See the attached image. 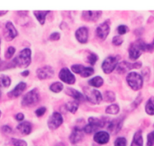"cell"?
<instances>
[{
    "label": "cell",
    "mask_w": 154,
    "mask_h": 146,
    "mask_svg": "<svg viewBox=\"0 0 154 146\" xmlns=\"http://www.w3.org/2000/svg\"><path fill=\"white\" fill-rule=\"evenodd\" d=\"M11 84L10 77L5 75H0V87H8Z\"/></svg>",
    "instance_id": "cell-32"
},
{
    "label": "cell",
    "mask_w": 154,
    "mask_h": 146,
    "mask_svg": "<svg viewBox=\"0 0 154 146\" xmlns=\"http://www.w3.org/2000/svg\"><path fill=\"white\" fill-rule=\"evenodd\" d=\"M145 111L149 115H154V96H151L147 100L145 105Z\"/></svg>",
    "instance_id": "cell-27"
},
{
    "label": "cell",
    "mask_w": 154,
    "mask_h": 146,
    "mask_svg": "<svg viewBox=\"0 0 154 146\" xmlns=\"http://www.w3.org/2000/svg\"><path fill=\"white\" fill-rule=\"evenodd\" d=\"M126 81L129 87L135 91L141 90L144 84V80L142 76L138 72H129L126 76Z\"/></svg>",
    "instance_id": "cell-4"
},
{
    "label": "cell",
    "mask_w": 154,
    "mask_h": 146,
    "mask_svg": "<svg viewBox=\"0 0 154 146\" xmlns=\"http://www.w3.org/2000/svg\"><path fill=\"white\" fill-rule=\"evenodd\" d=\"M123 123V118L119 117V118L114 119L111 121L108 122V130L113 134H117L121 129Z\"/></svg>",
    "instance_id": "cell-14"
},
{
    "label": "cell",
    "mask_w": 154,
    "mask_h": 146,
    "mask_svg": "<svg viewBox=\"0 0 154 146\" xmlns=\"http://www.w3.org/2000/svg\"><path fill=\"white\" fill-rule=\"evenodd\" d=\"M40 101V93L37 88H34L26 93L21 100L23 107H33Z\"/></svg>",
    "instance_id": "cell-3"
},
{
    "label": "cell",
    "mask_w": 154,
    "mask_h": 146,
    "mask_svg": "<svg viewBox=\"0 0 154 146\" xmlns=\"http://www.w3.org/2000/svg\"><path fill=\"white\" fill-rule=\"evenodd\" d=\"M110 134L106 131H99L94 134L93 140L99 144H105L110 141Z\"/></svg>",
    "instance_id": "cell-18"
},
{
    "label": "cell",
    "mask_w": 154,
    "mask_h": 146,
    "mask_svg": "<svg viewBox=\"0 0 154 146\" xmlns=\"http://www.w3.org/2000/svg\"><path fill=\"white\" fill-rule=\"evenodd\" d=\"M65 93L68 95V96H71V97L73 98L75 101H78V102H83L86 99L85 96L82 93H81L78 90H75V89L71 88V87H68L65 90Z\"/></svg>",
    "instance_id": "cell-19"
},
{
    "label": "cell",
    "mask_w": 154,
    "mask_h": 146,
    "mask_svg": "<svg viewBox=\"0 0 154 146\" xmlns=\"http://www.w3.org/2000/svg\"><path fill=\"white\" fill-rule=\"evenodd\" d=\"M8 12V11H0V17H2L5 15Z\"/></svg>",
    "instance_id": "cell-48"
},
{
    "label": "cell",
    "mask_w": 154,
    "mask_h": 146,
    "mask_svg": "<svg viewBox=\"0 0 154 146\" xmlns=\"http://www.w3.org/2000/svg\"><path fill=\"white\" fill-rule=\"evenodd\" d=\"M88 122L90 124L93 125L94 126L99 128H102L105 126L106 123H108V120L105 117H102V118H98V117H89Z\"/></svg>",
    "instance_id": "cell-21"
},
{
    "label": "cell",
    "mask_w": 154,
    "mask_h": 146,
    "mask_svg": "<svg viewBox=\"0 0 154 146\" xmlns=\"http://www.w3.org/2000/svg\"><path fill=\"white\" fill-rule=\"evenodd\" d=\"M17 129L23 135H29L32 129V126L30 122L28 121H23L20 123L17 126Z\"/></svg>",
    "instance_id": "cell-20"
},
{
    "label": "cell",
    "mask_w": 154,
    "mask_h": 146,
    "mask_svg": "<svg viewBox=\"0 0 154 146\" xmlns=\"http://www.w3.org/2000/svg\"><path fill=\"white\" fill-rule=\"evenodd\" d=\"M60 37H61V35L58 32H54V33H51L49 36V40L54 42V41H58L60 40Z\"/></svg>",
    "instance_id": "cell-41"
},
{
    "label": "cell",
    "mask_w": 154,
    "mask_h": 146,
    "mask_svg": "<svg viewBox=\"0 0 154 146\" xmlns=\"http://www.w3.org/2000/svg\"><path fill=\"white\" fill-rule=\"evenodd\" d=\"M123 43V38L121 36H115L113 37L112 44L115 46H120Z\"/></svg>",
    "instance_id": "cell-39"
},
{
    "label": "cell",
    "mask_w": 154,
    "mask_h": 146,
    "mask_svg": "<svg viewBox=\"0 0 154 146\" xmlns=\"http://www.w3.org/2000/svg\"><path fill=\"white\" fill-rule=\"evenodd\" d=\"M72 71L75 73L78 74L83 78H88L94 74L95 71L93 68L87 67L81 64H75L72 66Z\"/></svg>",
    "instance_id": "cell-8"
},
{
    "label": "cell",
    "mask_w": 154,
    "mask_h": 146,
    "mask_svg": "<svg viewBox=\"0 0 154 146\" xmlns=\"http://www.w3.org/2000/svg\"><path fill=\"white\" fill-rule=\"evenodd\" d=\"M59 78L63 82L67 84H74L76 81L75 76L68 68H63L59 72Z\"/></svg>",
    "instance_id": "cell-9"
},
{
    "label": "cell",
    "mask_w": 154,
    "mask_h": 146,
    "mask_svg": "<svg viewBox=\"0 0 154 146\" xmlns=\"http://www.w3.org/2000/svg\"><path fill=\"white\" fill-rule=\"evenodd\" d=\"M66 110L72 114H75L77 111H78V108H79V102L78 101H70V102H67L65 105Z\"/></svg>",
    "instance_id": "cell-26"
},
{
    "label": "cell",
    "mask_w": 154,
    "mask_h": 146,
    "mask_svg": "<svg viewBox=\"0 0 154 146\" xmlns=\"http://www.w3.org/2000/svg\"><path fill=\"white\" fill-rule=\"evenodd\" d=\"M17 14H22L20 15V16L25 17L26 16L27 14H28V11H17Z\"/></svg>",
    "instance_id": "cell-47"
},
{
    "label": "cell",
    "mask_w": 154,
    "mask_h": 146,
    "mask_svg": "<svg viewBox=\"0 0 154 146\" xmlns=\"http://www.w3.org/2000/svg\"><path fill=\"white\" fill-rule=\"evenodd\" d=\"M46 111H47V108H45V107L42 106V107H40V108H38V109L35 111V114H36V116H37V117H40L45 114Z\"/></svg>",
    "instance_id": "cell-42"
},
{
    "label": "cell",
    "mask_w": 154,
    "mask_h": 146,
    "mask_svg": "<svg viewBox=\"0 0 154 146\" xmlns=\"http://www.w3.org/2000/svg\"><path fill=\"white\" fill-rule=\"evenodd\" d=\"M147 146H154V131H152L147 135Z\"/></svg>",
    "instance_id": "cell-40"
},
{
    "label": "cell",
    "mask_w": 154,
    "mask_h": 146,
    "mask_svg": "<svg viewBox=\"0 0 154 146\" xmlns=\"http://www.w3.org/2000/svg\"><path fill=\"white\" fill-rule=\"evenodd\" d=\"M49 13L50 11H33L35 17L41 25H44L45 23L46 17Z\"/></svg>",
    "instance_id": "cell-24"
},
{
    "label": "cell",
    "mask_w": 154,
    "mask_h": 146,
    "mask_svg": "<svg viewBox=\"0 0 154 146\" xmlns=\"http://www.w3.org/2000/svg\"><path fill=\"white\" fill-rule=\"evenodd\" d=\"M75 38L81 44H86L89 39V29L86 26H81L75 32Z\"/></svg>",
    "instance_id": "cell-15"
},
{
    "label": "cell",
    "mask_w": 154,
    "mask_h": 146,
    "mask_svg": "<svg viewBox=\"0 0 154 146\" xmlns=\"http://www.w3.org/2000/svg\"><path fill=\"white\" fill-rule=\"evenodd\" d=\"M1 115H2V111L1 110H0V117H1Z\"/></svg>",
    "instance_id": "cell-51"
},
{
    "label": "cell",
    "mask_w": 154,
    "mask_h": 146,
    "mask_svg": "<svg viewBox=\"0 0 154 146\" xmlns=\"http://www.w3.org/2000/svg\"><path fill=\"white\" fill-rule=\"evenodd\" d=\"M2 92L1 87H0V97H1V96H2Z\"/></svg>",
    "instance_id": "cell-50"
},
{
    "label": "cell",
    "mask_w": 154,
    "mask_h": 146,
    "mask_svg": "<svg viewBox=\"0 0 154 146\" xmlns=\"http://www.w3.org/2000/svg\"><path fill=\"white\" fill-rule=\"evenodd\" d=\"M11 143L14 146H27V142L25 140L20 139V138H11Z\"/></svg>",
    "instance_id": "cell-37"
},
{
    "label": "cell",
    "mask_w": 154,
    "mask_h": 146,
    "mask_svg": "<svg viewBox=\"0 0 154 146\" xmlns=\"http://www.w3.org/2000/svg\"><path fill=\"white\" fill-rule=\"evenodd\" d=\"M15 51H16V49H15L14 47H9V48L6 50L5 53V59H7V60L11 59V57H13L14 54H15Z\"/></svg>",
    "instance_id": "cell-36"
},
{
    "label": "cell",
    "mask_w": 154,
    "mask_h": 146,
    "mask_svg": "<svg viewBox=\"0 0 154 146\" xmlns=\"http://www.w3.org/2000/svg\"><path fill=\"white\" fill-rule=\"evenodd\" d=\"M27 85L25 82L23 81H21L19 84H17L14 87V88L12 90H11L10 92L8 93V96L9 98H17L23 93L24 91L26 89Z\"/></svg>",
    "instance_id": "cell-17"
},
{
    "label": "cell",
    "mask_w": 154,
    "mask_h": 146,
    "mask_svg": "<svg viewBox=\"0 0 154 146\" xmlns=\"http://www.w3.org/2000/svg\"><path fill=\"white\" fill-rule=\"evenodd\" d=\"M110 31H111V27H110V21L109 20H107L104 23L99 26L96 29V36L98 38L101 39V40L104 41L106 39L109 35Z\"/></svg>",
    "instance_id": "cell-11"
},
{
    "label": "cell",
    "mask_w": 154,
    "mask_h": 146,
    "mask_svg": "<svg viewBox=\"0 0 154 146\" xmlns=\"http://www.w3.org/2000/svg\"><path fill=\"white\" fill-rule=\"evenodd\" d=\"M84 137V132L83 129L78 127V126H75L72 129V132H71L70 135H69V141L73 144H78L80 141H82Z\"/></svg>",
    "instance_id": "cell-13"
},
{
    "label": "cell",
    "mask_w": 154,
    "mask_h": 146,
    "mask_svg": "<svg viewBox=\"0 0 154 146\" xmlns=\"http://www.w3.org/2000/svg\"><path fill=\"white\" fill-rule=\"evenodd\" d=\"M64 88L63 83L60 82V81H56V82L53 83L51 86H50V90L52 91L53 93H59L62 91Z\"/></svg>",
    "instance_id": "cell-31"
},
{
    "label": "cell",
    "mask_w": 154,
    "mask_h": 146,
    "mask_svg": "<svg viewBox=\"0 0 154 146\" xmlns=\"http://www.w3.org/2000/svg\"><path fill=\"white\" fill-rule=\"evenodd\" d=\"M84 93L86 99L88 100L90 103L94 104V105H98L103 99L102 93L96 89L90 88V87H84Z\"/></svg>",
    "instance_id": "cell-6"
},
{
    "label": "cell",
    "mask_w": 154,
    "mask_h": 146,
    "mask_svg": "<svg viewBox=\"0 0 154 146\" xmlns=\"http://www.w3.org/2000/svg\"><path fill=\"white\" fill-rule=\"evenodd\" d=\"M153 126H154V125H153Z\"/></svg>",
    "instance_id": "cell-54"
},
{
    "label": "cell",
    "mask_w": 154,
    "mask_h": 146,
    "mask_svg": "<svg viewBox=\"0 0 154 146\" xmlns=\"http://www.w3.org/2000/svg\"><path fill=\"white\" fill-rule=\"evenodd\" d=\"M129 29L126 25H120L117 27V33H119V36H123L129 33Z\"/></svg>",
    "instance_id": "cell-38"
},
{
    "label": "cell",
    "mask_w": 154,
    "mask_h": 146,
    "mask_svg": "<svg viewBox=\"0 0 154 146\" xmlns=\"http://www.w3.org/2000/svg\"><path fill=\"white\" fill-rule=\"evenodd\" d=\"M132 66H133V69H138L142 66V63L141 62H135L132 63Z\"/></svg>",
    "instance_id": "cell-45"
},
{
    "label": "cell",
    "mask_w": 154,
    "mask_h": 146,
    "mask_svg": "<svg viewBox=\"0 0 154 146\" xmlns=\"http://www.w3.org/2000/svg\"><path fill=\"white\" fill-rule=\"evenodd\" d=\"M101 11H84L82 12V18L86 21L96 22L102 17Z\"/></svg>",
    "instance_id": "cell-16"
},
{
    "label": "cell",
    "mask_w": 154,
    "mask_h": 146,
    "mask_svg": "<svg viewBox=\"0 0 154 146\" xmlns=\"http://www.w3.org/2000/svg\"><path fill=\"white\" fill-rule=\"evenodd\" d=\"M102 98H103L105 102H113L116 100V95L113 91L108 90V91L104 92L103 95H102Z\"/></svg>",
    "instance_id": "cell-30"
},
{
    "label": "cell",
    "mask_w": 154,
    "mask_h": 146,
    "mask_svg": "<svg viewBox=\"0 0 154 146\" xmlns=\"http://www.w3.org/2000/svg\"><path fill=\"white\" fill-rule=\"evenodd\" d=\"M36 75L38 79L45 80L51 78L54 76V70L50 66H45L38 68L36 71Z\"/></svg>",
    "instance_id": "cell-12"
},
{
    "label": "cell",
    "mask_w": 154,
    "mask_h": 146,
    "mask_svg": "<svg viewBox=\"0 0 154 146\" xmlns=\"http://www.w3.org/2000/svg\"><path fill=\"white\" fill-rule=\"evenodd\" d=\"M120 106L117 104H111L108 105L105 109V112L108 114H112V115H116L120 112Z\"/></svg>",
    "instance_id": "cell-29"
},
{
    "label": "cell",
    "mask_w": 154,
    "mask_h": 146,
    "mask_svg": "<svg viewBox=\"0 0 154 146\" xmlns=\"http://www.w3.org/2000/svg\"><path fill=\"white\" fill-rule=\"evenodd\" d=\"M114 146H127V139L125 137H118L115 139Z\"/></svg>",
    "instance_id": "cell-35"
},
{
    "label": "cell",
    "mask_w": 154,
    "mask_h": 146,
    "mask_svg": "<svg viewBox=\"0 0 154 146\" xmlns=\"http://www.w3.org/2000/svg\"><path fill=\"white\" fill-rule=\"evenodd\" d=\"M154 46L152 44H147L141 39L131 44L129 48V57L132 60H136L141 57L143 52H153Z\"/></svg>",
    "instance_id": "cell-1"
},
{
    "label": "cell",
    "mask_w": 154,
    "mask_h": 146,
    "mask_svg": "<svg viewBox=\"0 0 154 146\" xmlns=\"http://www.w3.org/2000/svg\"><path fill=\"white\" fill-rule=\"evenodd\" d=\"M18 36V31L15 26H14L13 23L11 21H8L5 26L4 30V37L6 41L10 42Z\"/></svg>",
    "instance_id": "cell-10"
},
{
    "label": "cell",
    "mask_w": 154,
    "mask_h": 146,
    "mask_svg": "<svg viewBox=\"0 0 154 146\" xmlns=\"http://www.w3.org/2000/svg\"><path fill=\"white\" fill-rule=\"evenodd\" d=\"M98 129H98L97 127L94 126L93 125L90 124V123H88V124L86 125V126L83 128V130H84V132L87 134L93 133V132H96Z\"/></svg>",
    "instance_id": "cell-34"
},
{
    "label": "cell",
    "mask_w": 154,
    "mask_h": 146,
    "mask_svg": "<svg viewBox=\"0 0 154 146\" xmlns=\"http://www.w3.org/2000/svg\"><path fill=\"white\" fill-rule=\"evenodd\" d=\"M144 145V139H143L142 131L141 129L136 131L134 134L132 143L130 146H143Z\"/></svg>",
    "instance_id": "cell-23"
},
{
    "label": "cell",
    "mask_w": 154,
    "mask_h": 146,
    "mask_svg": "<svg viewBox=\"0 0 154 146\" xmlns=\"http://www.w3.org/2000/svg\"><path fill=\"white\" fill-rule=\"evenodd\" d=\"M16 67L26 69L32 62V51L29 48H24L12 60Z\"/></svg>",
    "instance_id": "cell-2"
},
{
    "label": "cell",
    "mask_w": 154,
    "mask_h": 146,
    "mask_svg": "<svg viewBox=\"0 0 154 146\" xmlns=\"http://www.w3.org/2000/svg\"><path fill=\"white\" fill-rule=\"evenodd\" d=\"M152 45H153V46H154V39H153V42H152Z\"/></svg>",
    "instance_id": "cell-52"
},
{
    "label": "cell",
    "mask_w": 154,
    "mask_h": 146,
    "mask_svg": "<svg viewBox=\"0 0 154 146\" xmlns=\"http://www.w3.org/2000/svg\"><path fill=\"white\" fill-rule=\"evenodd\" d=\"M15 119H16L17 121H23L24 120V114H22V113H18L15 115Z\"/></svg>",
    "instance_id": "cell-44"
},
{
    "label": "cell",
    "mask_w": 154,
    "mask_h": 146,
    "mask_svg": "<svg viewBox=\"0 0 154 146\" xmlns=\"http://www.w3.org/2000/svg\"><path fill=\"white\" fill-rule=\"evenodd\" d=\"M0 46H1V39H0Z\"/></svg>",
    "instance_id": "cell-53"
},
{
    "label": "cell",
    "mask_w": 154,
    "mask_h": 146,
    "mask_svg": "<svg viewBox=\"0 0 154 146\" xmlns=\"http://www.w3.org/2000/svg\"><path fill=\"white\" fill-rule=\"evenodd\" d=\"M133 69V66L132 63H129L127 61H122L118 64L117 67V71L120 74H125L129 71Z\"/></svg>",
    "instance_id": "cell-22"
},
{
    "label": "cell",
    "mask_w": 154,
    "mask_h": 146,
    "mask_svg": "<svg viewBox=\"0 0 154 146\" xmlns=\"http://www.w3.org/2000/svg\"><path fill=\"white\" fill-rule=\"evenodd\" d=\"M56 146H66V145H65V144H63V143L60 142V143H58V144H57Z\"/></svg>",
    "instance_id": "cell-49"
},
{
    "label": "cell",
    "mask_w": 154,
    "mask_h": 146,
    "mask_svg": "<svg viewBox=\"0 0 154 146\" xmlns=\"http://www.w3.org/2000/svg\"><path fill=\"white\" fill-rule=\"evenodd\" d=\"M63 123V117L60 112L53 113L48 120V126L51 130L58 129Z\"/></svg>",
    "instance_id": "cell-7"
},
{
    "label": "cell",
    "mask_w": 154,
    "mask_h": 146,
    "mask_svg": "<svg viewBox=\"0 0 154 146\" xmlns=\"http://www.w3.org/2000/svg\"><path fill=\"white\" fill-rule=\"evenodd\" d=\"M88 84H90V86L93 87H96V88H99V87H102L104 84V79L101 76H96L94 78H91L88 81Z\"/></svg>",
    "instance_id": "cell-25"
},
{
    "label": "cell",
    "mask_w": 154,
    "mask_h": 146,
    "mask_svg": "<svg viewBox=\"0 0 154 146\" xmlns=\"http://www.w3.org/2000/svg\"><path fill=\"white\" fill-rule=\"evenodd\" d=\"M30 72L29 70H27V69H26V70H24L23 72H21V75H22L23 77H27L29 75Z\"/></svg>",
    "instance_id": "cell-46"
},
{
    "label": "cell",
    "mask_w": 154,
    "mask_h": 146,
    "mask_svg": "<svg viewBox=\"0 0 154 146\" xmlns=\"http://www.w3.org/2000/svg\"><path fill=\"white\" fill-rule=\"evenodd\" d=\"M99 60V57L95 53H90L88 56H87V63H90L91 66H94L96 63V62Z\"/></svg>",
    "instance_id": "cell-33"
},
{
    "label": "cell",
    "mask_w": 154,
    "mask_h": 146,
    "mask_svg": "<svg viewBox=\"0 0 154 146\" xmlns=\"http://www.w3.org/2000/svg\"><path fill=\"white\" fill-rule=\"evenodd\" d=\"M15 67H16V66H15L13 60H11V61L10 62H5L0 60V72L8 70V69H14V68Z\"/></svg>",
    "instance_id": "cell-28"
},
{
    "label": "cell",
    "mask_w": 154,
    "mask_h": 146,
    "mask_svg": "<svg viewBox=\"0 0 154 146\" xmlns=\"http://www.w3.org/2000/svg\"><path fill=\"white\" fill-rule=\"evenodd\" d=\"M2 131L4 133L8 134L12 132V129L11 126H8V125H4V126H2Z\"/></svg>",
    "instance_id": "cell-43"
},
{
    "label": "cell",
    "mask_w": 154,
    "mask_h": 146,
    "mask_svg": "<svg viewBox=\"0 0 154 146\" xmlns=\"http://www.w3.org/2000/svg\"><path fill=\"white\" fill-rule=\"evenodd\" d=\"M120 60V56H109L105 59L102 64V69L105 74H110L117 69Z\"/></svg>",
    "instance_id": "cell-5"
}]
</instances>
